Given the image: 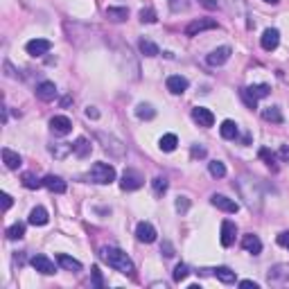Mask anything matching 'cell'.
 <instances>
[{
    "label": "cell",
    "mask_w": 289,
    "mask_h": 289,
    "mask_svg": "<svg viewBox=\"0 0 289 289\" xmlns=\"http://www.w3.org/2000/svg\"><path fill=\"white\" fill-rule=\"evenodd\" d=\"M86 115H88V118H93V120H97V118H100V111H97L95 107H88V108H86Z\"/></svg>",
    "instance_id": "681fc988"
},
{
    "label": "cell",
    "mask_w": 289,
    "mask_h": 289,
    "mask_svg": "<svg viewBox=\"0 0 289 289\" xmlns=\"http://www.w3.org/2000/svg\"><path fill=\"white\" fill-rule=\"evenodd\" d=\"M206 30H217V21L215 18H199V21H192L185 27L187 36H197V34L206 32Z\"/></svg>",
    "instance_id": "8992f818"
},
{
    "label": "cell",
    "mask_w": 289,
    "mask_h": 289,
    "mask_svg": "<svg viewBox=\"0 0 289 289\" xmlns=\"http://www.w3.org/2000/svg\"><path fill=\"white\" fill-rule=\"evenodd\" d=\"M262 118L267 122H273V124H283V113H280L278 107H267L262 111Z\"/></svg>",
    "instance_id": "4316f807"
},
{
    "label": "cell",
    "mask_w": 289,
    "mask_h": 289,
    "mask_svg": "<svg viewBox=\"0 0 289 289\" xmlns=\"http://www.w3.org/2000/svg\"><path fill=\"white\" fill-rule=\"evenodd\" d=\"M230 54H233V50H230L228 45H221V48L213 50V52L206 57V61H208V66H224L226 61L230 59Z\"/></svg>",
    "instance_id": "4fadbf2b"
},
{
    "label": "cell",
    "mask_w": 289,
    "mask_h": 289,
    "mask_svg": "<svg viewBox=\"0 0 289 289\" xmlns=\"http://www.w3.org/2000/svg\"><path fill=\"white\" fill-rule=\"evenodd\" d=\"M151 187H154V194H156V197H163V194L167 192V181L163 177H156L154 181H151Z\"/></svg>",
    "instance_id": "d590c367"
},
{
    "label": "cell",
    "mask_w": 289,
    "mask_h": 289,
    "mask_svg": "<svg viewBox=\"0 0 289 289\" xmlns=\"http://www.w3.org/2000/svg\"><path fill=\"white\" fill-rule=\"evenodd\" d=\"M177 144H179V138L174 134H165L161 138V143H158V147H161L163 151H174L177 149Z\"/></svg>",
    "instance_id": "f546056e"
},
{
    "label": "cell",
    "mask_w": 289,
    "mask_h": 289,
    "mask_svg": "<svg viewBox=\"0 0 289 289\" xmlns=\"http://www.w3.org/2000/svg\"><path fill=\"white\" fill-rule=\"evenodd\" d=\"M240 287H247V289H257V283H253V280H242L240 283Z\"/></svg>",
    "instance_id": "816d5d0a"
},
{
    "label": "cell",
    "mask_w": 289,
    "mask_h": 289,
    "mask_svg": "<svg viewBox=\"0 0 289 289\" xmlns=\"http://www.w3.org/2000/svg\"><path fill=\"white\" fill-rule=\"evenodd\" d=\"M50 48H52V43L48 38H32V41H27L25 50L27 54H32V57H43V54H48Z\"/></svg>",
    "instance_id": "ba28073f"
},
{
    "label": "cell",
    "mask_w": 289,
    "mask_h": 289,
    "mask_svg": "<svg viewBox=\"0 0 289 289\" xmlns=\"http://www.w3.org/2000/svg\"><path fill=\"white\" fill-rule=\"evenodd\" d=\"M278 244L285 249H289V230H285V233H280L278 235Z\"/></svg>",
    "instance_id": "bcb514c9"
},
{
    "label": "cell",
    "mask_w": 289,
    "mask_h": 289,
    "mask_svg": "<svg viewBox=\"0 0 289 289\" xmlns=\"http://www.w3.org/2000/svg\"><path fill=\"white\" fill-rule=\"evenodd\" d=\"M23 235H25V224H23V221H16L14 226L7 228V237H9V240H21Z\"/></svg>",
    "instance_id": "d6a6232c"
},
{
    "label": "cell",
    "mask_w": 289,
    "mask_h": 289,
    "mask_svg": "<svg viewBox=\"0 0 289 289\" xmlns=\"http://www.w3.org/2000/svg\"><path fill=\"white\" fill-rule=\"evenodd\" d=\"M136 115H138L140 120H154L156 118V111H154V107L151 104H138L136 107Z\"/></svg>",
    "instance_id": "f1b7e54d"
},
{
    "label": "cell",
    "mask_w": 289,
    "mask_h": 289,
    "mask_svg": "<svg viewBox=\"0 0 289 289\" xmlns=\"http://www.w3.org/2000/svg\"><path fill=\"white\" fill-rule=\"evenodd\" d=\"M57 262H59L66 271H81V262H79V260L66 255V253H59V255H57Z\"/></svg>",
    "instance_id": "cb8c5ba5"
},
{
    "label": "cell",
    "mask_w": 289,
    "mask_h": 289,
    "mask_svg": "<svg viewBox=\"0 0 289 289\" xmlns=\"http://www.w3.org/2000/svg\"><path fill=\"white\" fill-rule=\"evenodd\" d=\"M2 163L7 165V170H18V167L23 165V158L16 151H11L9 147H5V149H2Z\"/></svg>",
    "instance_id": "ffe728a7"
},
{
    "label": "cell",
    "mask_w": 289,
    "mask_h": 289,
    "mask_svg": "<svg viewBox=\"0 0 289 289\" xmlns=\"http://www.w3.org/2000/svg\"><path fill=\"white\" fill-rule=\"evenodd\" d=\"M219 134H221V138H226V140H235L237 134H240V129H237V124L233 122V120H224L219 127Z\"/></svg>",
    "instance_id": "603a6c76"
},
{
    "label": "cell",
    "mask_w": 289,
    "mask_h": 289,
    "mask_svg": "<svg viewBox=\"0 0 289 289\" xmlns=\"http://www.w3.org/2000/svg\"><path fill=\"white\" fill-rule=\"evenodd\" d=\"M97 138L104 143V149H107L111 156H115V158H122V156H124V144L120 143L118 138H113V136H107V134H102V131L97 134Z\"/></svg>",
    "instance_id": "5b68a950"
},
{
    "label": "cell",
    "mask_w": 289,
    "mask_h": 289,
    "mask_svg": "<svg viewBox=\"0 0 289 289\" xmlns=\"http://www.w3.org/2000/svg\"><path fill=\"white\" fill-rule=\"evenodd\" d=\"M50 129H52L54 136H68L70 131H72V122H70V118H66V115H54V118L50 120Z\"/></svg>",
    "instance_id": "8fae6325"
},
{
    "label": "cell",
    "mask_w": 289,
    "mask_h": 289,
    "mask_svg": "<svg viewBox=\"0 0 289 289\" xmlns=\"http://www.w3.org/2000/svg\"><path fill=\"white\" fill-rule=\"evenodd\" d=\"M204 156H206L204 147H197V144H194V147H192V158H204Z\"/></svg>",
    "instance_id": "7dc6e473"
},
{
    "label": "cell",
    "mask_w": 289,
    "mask_h": 289,
    "mask_svg": "<svg viewBox=\"0 0 289 289\" xmlns=\"http://www.w3.org/2000/svg\"><path fill=\"white\" fill-rule=\"evenodd\" d=\"M48 210L43 208V206H36V208H32V213H30V224L32 226H45L48 224Z\"/></svg>",
    "instance_id": "44dd1931"
},
{
    "label": "cell",
    "mask_w": 289,
    "mask_h": 289,
    "mask_svg": "<svg viewBox=\"0 0 289 289\" xmlns=\"http://www.w3.org/2000/svg\"><path fill=\"white\" fill-rule=\"evenodd\" d=\"M100 257H102V260L111 269H115V271L124 273V276H134L136 267H134V262H131V257H129L122 249H118V247H104V249H100Z\"/></svg>",
    "instance_id": "6da1fadb"
},
{
    "label": "cell",
    "mask_w": 289,
    "mask_h": 289,
    "mask_svg": "<svg viewBox=\"0 0 289 289\" xmlns=\"http://www.w3.org/2000/svg\"><path fill=\"white\" fill-rule=\"evenodd\" d=\"M23 185H25L27 190H38V187L43 185V181L36 179L34 174H30V172H25V174H23Z\"/></svg>",
    "instance_id": "836d02e7"
},
{
    "label": "cell",
    "mask_w": 289,
    "mask_h": 289,
    "mask_svg": "<svg viewBox=\"0 0 289 289\" xmlns=\"http://www.w3.org/2000/svg\"><path fill=\"white\" fill-rule=\"evenodd\" d=\"M242 247H244V251L253 253V255H260V253H262V242H260L257 235H253V233L242 237Z\"/></svg>",
    "instance_id": "ac0fdd59"
},
{
    "label": "cell",
    "mask_w": 289,
    "mask_h": 289,
    "mask_svg": "<svg viewBox=\"0 0 289 289\" xmlns=\"http://www.w3.org/2000/svg\"><path fill=\"white\" fill-rule=\"evenodd\" d=\"M210 204H213L215 208H219V210H224V213H228V215H235L237 210H240V204H237V201H233V199H228L226 194H213V197H210Z\"/></svg>",
    "instance_id": "52a82bcc"
},
{
    "label": "cell",
    "mask_w": 289,
    "mask_h": 289,
    "mask_svg": "<svg viewBox=\"0 0 289 289\" xmlns=\"http://www.w3.org/2000/svg\"><path fill=\"white\" fill-rule=\"evenodd\" d=\"M50 151H52L57 158H64L66 154H70L72 151V144H68V143H61V147H50Z\"/></svg>",
    "instance_id": "74e56055"
},
{
    "label": "cell",
    "mask_w": 289,
    "mask_h": 289,
    "mask_svg": "<svg viewBox=\"0 0 289 289\" xmlns=\"http://www.w3.org/2000/svg\"><path fill=\"white\" fill-rule=\"evenodd\" d=\"M215 276H217L221 283H226V285L235 283V271H230L228 267H217V269H215Z\"/></svg>",
    "instance_id": "4dcf8cb0"
},
{
    "label": "cell",
    "mask_w": 289,
    "mask_h": 289,
    "mask_svg": "<svg viewBox=\"0 0 289 289\" xmlns=\"http://www.w3.org/2000/svg\"><path fill=\"white\" fill-rule=\"evenodd\" d=\"M107 18L113 23H122L129 18V9L127 7H107Z\"/></svg>",
    "instance_id": "d4e9b609"
},
{
    "label": "cell",
    "mask_w": 289,
    "mask_h": 289,
    "mask_svg": "<svg viewBox=\"0 0 289 289\" xmlns=\"http://www.w3.org/2000/svg\"><path fill=\"white\" fill-rule=\"evenodd\" d=\"M136 237H138V242L151 244V242L156 240V228L149 224V221H140V224L136 226Z\"/></svg>",
    "instance_id": "2e32d148"
},
{
    "label": "cell",
    "mask_w": 289,
    "mask_h": 289,
    "mask_svg": "<svg viewBox=\"0 0 289 289\" xmlns=\"http://www.w3.org/2000/svg\"><path fill=\"white\" fill-rule=\"evenodd\" d=\"M271 285H289V264H273L267 273Z\"/></svg>",
    "instance_id": "277c9868"
},
{
    "label": "cell",
    "mask_w": 289,
    "mask_h": 289,
    "mask_svg": "<svg viewBox=\"0 0 289 289\" xmlns=\"http://www.w3.org/2000/svg\"><path fill=\"white\" fill-rule=\"evenodd\" d=\"M165 86H167V91L174 93V95H183V93L187 91L190 81H187L185 77H181V75H170L167 77V81H165Z\"/></svg>",
    "instance_id": "9a60e30c"
},
{
    "label": "cell",
    "mask_w": 289,
    "mask_h": 289,
    "mask_svg": "<svg viewBox=\"0 0 289 289\" xmlns=\"http://www.w3.org/2000/svg\"><path fill=\"white\" fill-rule=\"evenodd\" d=\"M161 253H163V255H165V257H172V255H174V247H172V242H163V244H161Z\"/></svg>",
    "instance_id": "ee69618b"
},
{
    "label": "cell",
    "mask_w": 289,
    "mask_h": 289,
    "mask_svg": "<svg viewBox=\"0 0 289 289\" xmlns=\"http://www.w3.org/2000/svg\"><path fill=\"white\" fill-rule=\"evenodd\" d=\"M91 181L97 185H108V183L115 181V167L108 165V163H93L91 167Z\"/></svg>",
    "instance_id": "7a4b0ae2"
},
{
    "label": "cell",
    "mask_w": 289,
    "mask_h": 289,
    "mask_svg": "<svg viewBox=\"0 0 289 289\" xmlns=\"http://www.w3.org/2000/svg\"><path fill=\"white\" fill-rule=\"evenodd\" d=\"M208 172L215 179H224L226 177V165L221 161H210L208 163Z\"/></svg>",
    "instance_id": "1f68e13d"
},
{
    "label": "cell",
    "mask_w": 289,
    "mask_h": 289,
    "mask_svg": "<svg viewBox=\"0 0 289 289\" xmlns=\"http://www.w3.org/2000/svg\"><path fill=\"white\" fill-rule=\"evenodd\" d=\"M11 204H14V199H11L9 194L5 192V194H2V208H5V210H9V208H11Z\"/></svg>",
    "instance_id": "c3c4849f"
},
{
    "label": "cell",
    "mask_w": 289,
    "mask_h": 289,
    "mask_svg": "<svg viewBox=\"0 0 289 289\" xmlns=\"http://www.w3.org/2000/svg\"><path fill=\"white\" fill-rule=\"evenodd\" d=\"M140 52H143L144 57H158V54H161V50H158V45H156L154 41L143 38V41H140Z\"/></svg>",
    "instance_id": "83f0119b"
},
{
    "label": "cell",
    "mask_w": 289,
    "mask_h": 289,
    "mask_svg": "<svg viewBox=\"0 0 289 289\" xmlns=\"http://www.w3.org/2000/svg\"><path fill=\"white\" fill-rule=\"evenodd\" d=\"M174 206H177V210L183 215V213H187V208H190V199H187V197H179Z\"/></svg>",
    "instance_id": "7bdbcfd3"
},
{
    "label": "cell",
    "mask_w": 289,
    "mask_h": 289,
    "mask_svg": "<svg viewBox=\"0 0 289 289\" xmlns=\"http://www.w3.org/2000/svg\"><path fill=\"white\" fill-rule=\"evenodd\" d=\"M240 97L244 100V104H247L249 108H255V107H257V100H255L253 95H249V93H247V88H242V91H240Z\"/></svg>",
    "instance_id": "60d3db41"
},
{
    "label": "cell",
    "mask_w": 289,
    "mask_h": 289,
    "mask_svg": "<svg viewBox=\"0 0 289 289\" xmlns=\"http://www.w3.org/2000/svg\"><path fill=\"white\" fill-rule=\"evenodd\" d=\"M247 93L249 95H253L255 100H262V97H267L269 93H271V86L269 84H253V86H249L247 88Z\"/></svg>",
    "instance_id": "484cf974"
},
{
    "label": "cell",
    "mask_w": 289,
    "mask_h": 289,
    "mask_svg": "<svg viewBox=\"0 0 289 289\" xmlns=\"http://www.w3.org/2000/svg\"><path fill=\"white\" fill-rule=\"evenodd\" d=\"M278 43H280V32L276 30V27H269V30H264L262 38H260V45H262V50L271 52V50L278 48Z\"/></svg>",
    "instance_id": "5bb4252c"
},
{
    "label": "cell",
    "mask_w": 289,
    "mask_h": 289,
    "mask_svg": "<svg viewBox=\"0 0 289 289\" xmlns=\"http://www.w3.org/2000/svg\"><path fill=\"white\" fill-rule=\"evenodd\" d=\"M187 7H190V2H187V0H170V9L174 11V14H179V11H185Z\"/></svg>",
    "instance_id": "ab89813d"
},
{
    "label": "cell",
    "mask_w": 289,
    "mask_h": 289,
    "mask_svg": "<svg viewBox=\"0 0 289 289\" xmlns=\"http://www.w3.org/2000/svg\"><path fill=\"white\" fill-rule=\"evenodd\" d=\"M43 185L48 187L50 192H57V194H64L66 192V181L61 177H54V174H48V177L43 179Z\"/></svg>",
    "instance_id": "d6986e66"
},
{
    "label": "cell",
    "mask_w": 289,
    "mask_h": 289,
    "mask_svg": "<svg viewBox=\"0 0 289 289\" xmlns=\"http://www.w3.org/2000/svg\"><path fill=\"white\" fill-rule=\"evenodd\" d=\"M72 154L77 156V158H86V156H91V143L81 136V138H77L75 143H72Z\"/></svg>",
    "instance_id": "7402d4cb"
},
{
    "label": "cell",
    "mask_w": 289,
    "mask_h": 289,
    "mask_svg": "<svg viewBox=\"0 0 289 289\" xmlns=\"http://www.w3.org/2000/svg\"><path fill=\"white\" fill-rule=\"evenodd\" d=\"M187 273H190L187 264H177V269H174V280H177V283H181V280L187 278Z\"/></svg>",
    "instance_id": "f35d334b"
},
{
    "label": "cell",
    "mask_w": 289,
    "mask_h": 289,
    "mask_svg": "<svg viewBox=\"0 0 289 289\" xmlns=\"http://www.w3.org/2000/svg\"><path fill=\"white\" fill-rule=\"evenodd\" d=\"M201 5H204L206 9H217V2H215V0H201Z\"/></svg>",
    "instance_id": "f907efd6"
},
{
    "label": "cell",
    "mask_w": 289,
    "mask_h": 289,
    "mask_svg": "<svg viewBox=\"0 0 289 289\" xmlns=\"http://www.w3.org/2000/svg\"><path fill=\"white\" fill-rule=\"evenodd\" d=\"M192 118H194V122H197L199 127H204V129H208V127H213V124H215L213 111H210V108H206V107L192 108Z\"/></svg>",
    "instance_id": "7c38bea8"
},
{
    "label": "cell",
    "mask_w": 289,
    "mask_h": 289,
    "mask_svg": "<svg viewBox=\"0 0 289 289\" xmlns=\"http://www.w3.org/2000/svg\"><path fill=\"white\" fill-rule=\"evenodd\" d=\"M91 273H93V283H95V287L102 289L104 287V278H102V271H100V267H93Z\"/></svg>",
    "instance_id": "b9f144b4"
},
{
    "label": "cell",
    "mask_w": 289,
    "mask_h": 289,
    "mask_svg": "<svg viewBox=\"0 0 289 289\" xmlns=\"http://www.w3.org/2000/svg\"><path fill=\"white\" fill-rule=\"evenodd\" d=\"M235 235H237V226L235 221H230V219H224L221 221V247H233L235 244Z\"/></svg>",
    "instance_id": "9c48e42d"
},
{
    "label": "cell",
    "mask_w": 289,
    "mask_h": 289,
    "mask_svg": "<svg viewBox=\"0 0 289 289\" xmlns=\"http://www.w3.org/2000/svg\"><path fill=\"white\" fill-rule=\"evenodd\" d=\"M257 156H260V158H262V161H264V163H267V165H269V167H271V170H273V172L278 170V165H276V154H273V151H269V149H267V147H262V149L257 151Z\"/></svg>",
    "instance_id": "e575fe53"
},
{
    "label": "cell",
    "mask_w": 289,
    "mask_h": 289,
    "mask_svg": "<svg viewBox=\"0 0 289 289\" xmlns=\"http://www.w3.org/2000/svg\"><path fill=\"white\" fill-rule=\"evenodd\" d=\"M278 158H280L283 163H289V144H283V147H280Z\"/></svg>",
    "instance_id": "f6af8a7d"
},
{
    "label": "cell",
    "mask_w": 289,
    "mask_h": 289,
    "mask_svg": "<svg viewBox=\"0 0 289 289\" xmlns=\"http://www.w3.org/2000/svg\"><path fill=\"white\" fill-rule=\"evenodd\" d=\"M140 21L143 23H156L158 16H156V11L151 9V7H144V9H140Z\"/></svg>",
    "instance_id": "8d00e7d4"
},
{
    "label": "cell",
    "mask_w": 289,
    "mask_h": 289,
    "mask_svg": "<svg viewBox=\"0 0 289 289\" xmlns=\"http://www.w3.org/2000/svg\"><path fill=\"white\" fill-rule=\"evenodd\" d=\"M30 262H32V267L36 269L38 273H43V276H52V273L57 271V267H54L52 260H50L48 255H41V253H38V255H34Z\"/></svg>",
    "instance_id": "30bf717a"
},
{
    "label": "cell",
    "mask_w": 289,
    "mask_h": 289,
    "mask_svg": "<svg viewBox=\"0 0 289 289\" xmlns=\"http://www.w3.org/2000/svg\"><path fill=\"white\" fill-rule=\"evenodd\" d=\"M36 97L43 100V102L54 100V97H57V86H54V81H41V84L36 86Z\"/></svg>",
    "instance_id": "e0dca14e"
},
{
    "label": "cell",
    "mask_w": 289,
    "mask_h": 289,
    "mask_svg": "<svg viewBox=\"0 0 289 289\" xmlns=\"http://www.w3.org/2000/svg\"><path fill=\"white\" fill-rule=\"evenodd\" d=\"M264 2H269V5H278L280 0H264Z\"/></svg>",
    "instance_id": "f5cc1de1"
},
{
    "label": "cell",
    "mask_w": 289,
    "mask_h": 289,
    "mask_svg": "<svg viewBox=\"0 0 289 289\" xmlns=\"http://www.w3.org/2000/svg\"><path fill=\"white\" fill-rule=\"evenodd\" d=\"M143 185H144V179H143V174H140V172L124 170L122 179H120V187H122V190L131 192V190H140Z\"/></svg>",
    "instance_id": "3957f363"
}]
</instances>
